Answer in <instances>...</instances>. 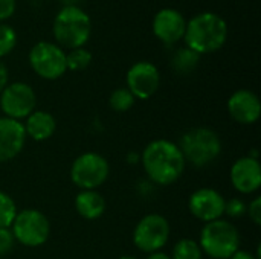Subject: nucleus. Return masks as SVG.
<instances>
[{
    "instance_id": "7",
    "label": "nucleus",
    "mask_w": 261,
    "mask_h": 259,
    "mask_svg": "<svg viewBox=\"0 0 261 259\" xmlns=\"http://www.w3.org/2000/svg\"><path fill=\"white\" fill-rule=\"evenodd\" d=\"M9 229L18 244L24 247H40L49 238L50 223L47 217L37 209H21L17 212Z\"/></svg>"
},
{
    "instance_id": "11",
    "label": "nucleus",
    "mask_w": 261,
    "mask_h": 259,
    "mask_svg": "<svg viewBox=\"0 0 261 259\" xmlns=\"http://www.w3.org/2000/svg\"><path fill=\"white\" fill-rule=\"evenodd\" d=\"M127 89L135 99H150L161 85L159 69L150 61H138L130 66L125 75Z\"/></svg>"
},
{
    "instance_id": "5",
    "label": "nucleus",
    "mask_w": 261,
    "mask_h": 259,
    "mask_svg": "<svg viewBox=\"0 0 261 259\" xmlns=\"http://www.w3.org/2000/svg\"><path fill=\"white\" fill-rule=\"evenodd\" d=\"M199 246L211 259H229L240 250L239 229L223 218L205 223L200 231Z\"/></svg>"
},
{
    "instance_id": "8",
    "label": "nucleus",
    "mask_w": 261,
    "mask_h": 259,
    "mask_svg": "<svg viewBox=\"0 0 261 259\" xmlns=\"http://www.w3.org/2000/svg\"><path fill=\"white\" fill-rule=\"evenodd\" d=\"M110 166L106 157L98 153L78 156L70 166V180L81 191H96L109 177Z\"/></svg>"
},
{
    "instance_id": "23",
    "label": "nucleus",
    "mask_w": 261,
    "mask_h": 259,
    "mask_svg": "<svg viewBox=\"0 0 261 259\" xmlns=\"http://www.w3.org/2000/svg\"><path fill=\"white\" fill-rule=\"evenodd\" d=\"M18 41L17 31L8 24V23H0V60L6 55H9Z\"/></svg>"
},
{
    "instance_id": "17",
    "label": "nucleus",
    "mask_w": 261,
    "mask_h": 259,
    "mask_svg": "<svg viewBox=\"0 0 261 259\" xmlns=\"http://www.w3.org/2000/svg\"><path fill=\"white\" fill-rule=\"evenodd\" d=\"M26 137H31L35 142L47 140L54 136L57 130V121L54 114L46 110H34L23 124Z\"/></svg>"
},
{
    "instance_id": "18",
    "label": "nucleus",
    "mask_w": 261,
    "mask_h": 259,
    "mask_svg": "<svg viewBox=\"0 0 261 259\" xmlns=\"http://www.w3.org/2000/svg\"><path fill=\"white\" fill-rule=\"evenodd\" d=\"M75 209L84 220H96L106 211V200L96 191H81L75 197Z\"/></svg>"
},
{
    "instance_id": "21",
    "label": "nucleus",
    "mask_w": 261,
    "mask_h": 259,
    "mask_svg": "<svg viewBox=\"0 0 261 259\" xmlns=\"http://www.w3.org/2000/svg\"><path fill=\"white\" fill-rule=\"evenodd\" d=\"M92 63V52L86 47H78L66 52V66L67 70L81 72L86 70Z\"/></svg>"
},
{
    "instance_id": "26",
    "label": "nucleus",
    "mask_w": 261,
    "mask_h": 259,
    "mask_svg": "<svg viewBox=\"0 0 261 259\" xmlns=\"http://www.w3.org/2000/svg\"><path fill=\"white\" fill-rule=\"evenodd\" d=\"M15 244V238L9 227H0V256L8 255Z\"/></svg>"
},
{
    "instance_id": "9",
    "label": "nucleus",
    "mask_w": 261,
    "mask_h": 259,
    "mask_svg": "<svg viewBox=\"0 0 261 259\" xmlns=\"http://www.w3.org/2000/svg\"><path fill=\"white\" fill-rule=\"evenodd\" d=\"M170 224L168 220L159 214H148L139 220L133 231V244L144 253L161 252L168 243Z\"/></svg>"
},
{
    "instance_id": "25",
    "label": "nucleus",
    "mask_w": 261,
    "mask_h": 259,
    "mask_svg": "<svg viewBox=\"0 0 261 259\" xmlns=\"http://www.w3.org/2000/svg\"><path fill=\"white\" fill-rule=\"evenodd\" d=\"M246 203L242 198H231L225 202V214L229 218H240L246 214Z\"/></svg>"
},
{
    "instance_id": "14",
    "label": "nucleus",
    "mask_w": 261,
    "mask_h": 259,
    "mask_svg": "<svg viewBox=\"0 0 261 259\" xmlns=\"http://www.w3.org/2000/svg\"><path fill=\"white\" fill-rule=\"evenodd\" d=\"M232 188L240 194H252L261 186V165L258 159L246 156L236 160L229 171Z\"/></svg>"
},
{
    "instance_id": "19",
    "label": "nucleus",
    "mask_w": 261,
    "mask_h": 259,
    "mask_svg": "<svg viewBox=\"0 0 261 259\" xmlns=\"http://www.w3.org/2000/svg\"><path fill=\"white\" fill-rule=\"evenodd\" d=\"M200 58H202V55H199L197 52H194L190 47L184 46V47H179L173 53L171 67L179 75H190L197 69L199 63H200Z\"/></svg>"
},
{
    "instance_id": "29",
    "label": "nucleus",
    "mask_w": 261,
    "mask_h": 259,
    "mask_svg": "<svg viewBox=\"0 0 261 259\" xmlns=\"http://www.w3.org/2000/svg\"><path fill=\"white\" fill-rule=\"evenodd\" d=\"M8 84H9V72H8L6 64L0 60V93Z\"/></svg>"
},
{
    "instance_id": "33",
    "label": "nucleus",
    "mask_w": 261,
    "mask_h": 259,
    "mask_svg": "<svg viewBox=\"0 0 261 259\" xmlns=\"http://www.w3.org/2000/svg\"><path fill=\"white\" fill-rule=\"evenodd\" d=\"M119 259H136L135 256H121Z\"/></svg>"
},
{
    "instance_id": "24",
    "label": "nucleus",
    "mask_w": 261,
    "mask_h": 259,
    "mask_svg": "<svg viewBox=\"0 0 261 259\" xmlns=\"http://www.w3.org/2000/svg\"><path fill=\"white\" fill-rule=\"evenodd\" d=\"M17 212V205L12 197L0 191V227H11Z\"/></svg>"
},
{
    "instance_id": "4",
    "label": "nucleus",
    "mask_w": 261,
    "mask_h": 259,
    "mask_svg": "<svg viewBox=\"0 0 261 259\" xmlns=\"http://www.w3.org/2000/svg\"><path fill=\"white\" fill-rule=\"evenodd\" d=\"M187 163L203 168L213 163L222 153V140L216 131L205 127L191 128L182 134L177 145Z\"/></svg>"
},
{
    "instance_id": "20",
    "label": "nucleus",
    "mask_w": 261,
    "mask_h": 259,
    "mask_svg": "<svg viewBox=\"0 0 261 259\" xmlns=\"http://www.w3.org/2000/svg\"><path fill=\"white\" fill-rule=\"evenodd\" d=\"M171 259H203V252L197 241L184 238L179 240L173 247Z\"/></svg>"
},
{
    "instance_id": "32",
    "label": "nucleus",
    "mask_w": 261,
    "mask_h": 259,
    "mask_svg": "<svg viewBox=\"0 0 261 259\" xmlns=\"http://www.w3.org/2000/svg\"><path fill=\"white\" fill-rule=\"evenodd\" d=\"M63 6H80L81 0H60Z\"/></svg>"
},
{
    "instance_id": "12",
    "label": "nucleus",
    "mask_w": 261,
    "mask_h": 259,
    "mask_svg": "<svg viewBox=\"0 0 261 259\" xmlns=\"http://www.w3.org/2000/svg\"><path fill=\"white\" fill-rule=\"evenodd\" d=\"M187 29V18L174 8L159 9L151 20L153 35L167 46H173L184 40Z\"/></svg>"
},
{
    "instance_id": "10",
    "label": "nucleus",
    "mask_w": 261,
    "mask_h": 259,
    "mask_svg": "<svg viewBox=\"0 0 261 259\" xmlns=\"http://www.w3.org/2000/svg\"><path fill=\"white\" fill-rule=\"evenodd\" d=\"M37 105V95L34 89L23 82H11L0 93V108L6 118L20 121L26 119Z\"/></svg>"
},
{
    "instance_id": "6",
    "label": "nucleus",
    "mask_w": 261,
    "mask_h": 259,
    "mask_svg": "<svg viewBox=\"0 0 261 259\" xmlns=\"http://www.w3.org/2000/svg\"><path fill=\"white\" fill-rule=\"evenodd\" d=\"M28 61L34 73L47 81H55L67 72L66 50L54 41H37L29 50Z\"/></svg>"
},
{
    "instance_id": "31",
    "label": "nucleus",
    "mask_w": 261,
    "mask_h": 259,
    "mask_svg": "<svg viewBox=\"0 0 261 259\" xmlns=\"http://www.w3.org/2000/svg\"><path fill=\"white\" fill-rule=\"evenodd\" d=\"M147 259H171V256H168L164 252H154V253H150Z\"/></svg>"
},
{
    "instance_id": "30",
    "label": "nucleus",
    "mask_w": 261,
    "mask_h": 259,
    "mask_svg": "<svg viewBox=\"0 0 261 259\" xmlns=\"http://www.w3.org/2000/svg\"><path fill=\"white\" fill-rule=\"evenodd\" d=\"M229 259H258L255 255H252L251 252H246V250H237L232 256Z\"/></svg>"
},
{
    "instance_id": "27",
    "label": "nucleus",
    "mask_w": 261,
    "mask_h": 259,
    "mask_svg": "<svg viewBox=\"0 0 261 259\" xmlns=\"http://www.w3.org/2000/svg\"><path fill=\"white\" fill-rule=\"evenodd\" d=\"M246 214L255 226H261V197H255L249 206H246Z\"/></svg>"
},
{
    "instance_id": "13",
    "label": "nucleus",
    "mask_w": 261,
    "mask_h": 259,
    "mask_svg": "<svg viewBox=\"0 0 261 259\" xmlns=\"http://www.w3.org/2000/svg\"><path fill=\"white\" fill-rule=\"evenodd\" d=\"M225 197L213 188H200L188 198L191 215L203 223L220 220L225 215Z\"/></svg>"
},
{
    "instance_id": "28",
    "label": "nucleus",
    "mask_w": 261,
    "mask_h": 259,
    "mask_svg": "<svg viewBox=\"0 0 261 259\" xmlns=\"http://www.w3.org/2000/svg\"><path fill=\"white\" fill-rule=\"evenodd\" d=\"M17 9V0H0V23H6Z\"/></svg>"
},
{
    "instance_id": "1",
    "label": "nucleus",
    "mask_w": 261,
    "mask_h": 259,
    "mask_svg": "<svg viewBox=\"0 0 261 259\" xmlns=\"http://www.w3.org/2000/svg\"><path fill=\"white\" fill-rule=\"evenodd\" d=\"M142 166L154 185L170 186L182 177L187 162L174 142L156 139L144 148Z\"/></svg>"
},
{
    "instance_id": "15",
    "label": "nucleus",
    "mask_w": 261,
    "mask_h": 259,
    "mask_svg": "<svg viewBox=\"0 0 261 259\" xmlns=\"http://www.w3.org/2000/svg\"><path fill=\"white\" fill-rule=\"evenodd\" d=\"M228 111L237 124L252 125L260 119V98L249 89H240L229 96Z\"/></svg>"
},
{
    "instance_id": "16",
    "label": "nucleus",
    "mask_w": 261,
    "mask_h": 259,
    "mask_svg": "<svg viewBox=\"0 0 261 259\" xmlns=\"http://www.w3.org/2000/svg\"><path fill=\"white\" fill-rule=\"evenodd\" d=\"M26 142L24 127L20 121L0 118V163L17 157Z\"/></svg>"
},
{
    "instance_id": "3",
    "label": "nucleus",
    "mask_w": 261,
    "mask_h": 259,
    "mask_svg": "<svg viewBox=\"0 0 261 259\" xmlns=\"http://www.w3.org/2000/svg\"><path fill=\"white\" fill-rule=\"evenodd\" d=\"M52 34L61 49L86 47L92 37L90 15L80 6H61L54 17Z\"/></svg>"
},
{
    "instance_id": "2",
    "label": "nucleus",
    "mask_w": 261,
    "mask_h": 259,
    "mask_svg": "<svg viewBox=\"0 0 261 259\" xmlns=\"http://www.w3.org/2000/svg\"><path fill=\"white\" fill-rule=\"evenodd\" d=\"M229 35L226 20L211 11L199 12L187 20L184 43L199 55H206L220 50Z\"/></svg>"
},
{
    "instance_id": "22",
    "label": "nucleus",
    "mask_w": 261,
    "mask_h": 259,
    "mask_svg": "<svg viewBox=\"0 0 261 259\" xmlns=\"http://www.w3.org/2000/svg\"><path fill=\"white\" fill-rule=\"evenodd\" d=\"M135 96L130 93L127 87H119L113 90L109 96V105L113 111L118 113H125L135 105Z\"/></svg>"
}]
</instances>
